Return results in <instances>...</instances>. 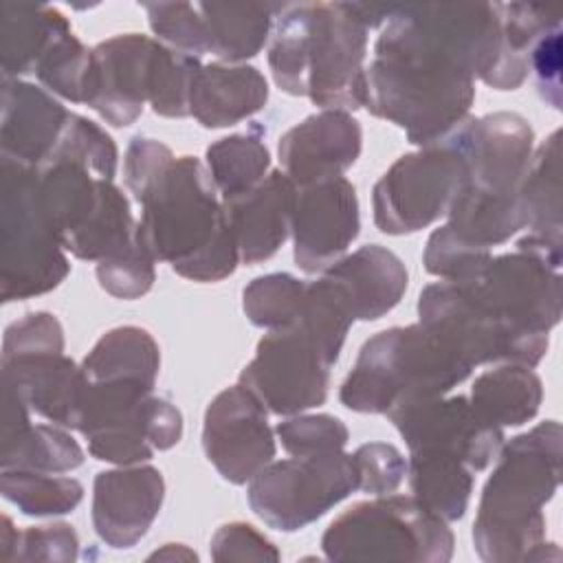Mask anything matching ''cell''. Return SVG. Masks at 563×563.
Listing matches in <instances>:
<instances>
[{"label":"cell","mask_w":563,"mask_h":563,"mask_svg":"<svg viewBox=\"0 0 563 563\" xmlns=\"http://www.w3.org/2000/svg\"><path fill=\"white\" fill-rule=\"evenodd\" d=\"M367 33L356 2L282 4L268 46L275 84L323 110L361 108Z\"/></svg>","instance_id":"6da1fadb"},{"label":"cell","mask_w":563,"mask_h":563,"mask_svg":"<svg viewBox=\"0 0 563 563\" xmlns=\"http://www.w3.org/2000/svg\"><path fill=\"white\" fill-rule=\"evenodd\" d=\"M136 202V240L154 262L194 282H220L240 264L222 198L198 158H172Z\"/></svg>","instance_id":"7a4b0ae2"},{"label":"cell","mask_w":563,"mask_h":563,"mask_svg":"<svg viewBox=\"0 0 563 563\" xmlns=\"http://www.w3.org/2000/svg\"><path fill=\"white\" fill-rule=\"evenodd\" d=\"M497 453L473 523L477 554L497 563L554 559L548 554L552 543L543 541V506L554 497L561 482V424L556 420L539 422L501 444Z\"/></svg>","instance_id":"3957f363"},{"label":"cell","mask_w":563,"mask_h":563,"mask_svg":"<svg viewBox=\"0 0 563 563\" xmlns=\"http://www.w3.org/2000/svg\"><path fill=\"white\" fill-rule=\"evenodd\" d=\"M473 365L429 328H389L365 341L339 400L361 413H389L407 402L444 396Z\"/></svg>","instance_id":"277c9868"},{"label":"cell","mask_w":563,"mask_h":563,"mask_svg":"<svg viewBox=\"0 0 563 563\" xmlns=\"http://www.w3.org/2000/svg\"><path fill=\"white\" fill-rule=\"evenodd\" d=\"M332 561H449L453 532L413 495H378L339 515L323 534Z\"/></svg>","instance_id":"5b68a950"},{"label":"cell","mask_w":563,"mask_h":563,"mask_svg":"<svg viewBox=\"0 0 563 563\" xmlns=\"http://www.w3.org/2000/svg\"><path fill=\"white\" fill-rule=\"evenodd\" d=\"M475 79L424 70L416 64L378 57L365 68L363 106L407 132L409 143L429 147L446 141L468 117Z\"/></svg>","instance_id":"8992f818"},{"label":"cell","mask_w":563,"mask_h":563,"mask_svg":"<svg viewBox=\"0 0 563 563\" xmlns=\"http://www.w3.org/2000/svg\"><path fill=\"white\" fill-rule=\"evenodd\" d=\"M68 271L40 196L37 169L2 158V299L48 292Z\"/></svg>","instance_id":"52a82bcc"},{"label":"cell","mask_w":563,"mask_h":563,"mask_svg":"<svg viewBox=\"0 0 563 563\" xmlns=\"http://www.w3.org/2000/svg\"><path fill=\"white\" fill-rule=\"evenodd\" d=\"M2 378L53 424L77 427L81 372L64 356V332L55 314L31 312L7 328Z\"/></svg>","instance_id":"ba28073f"},{"label":"cell","mask_w":563,"mask_h":563,"mask_svg":"<svg viewBox=\"0 0 563 563\" xmlns=\"http://www.w3.org/2000/svg\"><path fill=\"white\" fill-rule=\"evenodd\" d=\"M358 490L354 457L343 451L268 462L249 484L253 512L275 530L292 532L323 517Z\"/></svg>","instance_id":"9c48e42d"},{"label":"cell","mask_w":563,"mask_h":563,"mask_svg":"<svg viewBox=\"0 0 563 563\" xmlns=\"http://www.w3.org/2000/svg\"><path fill=\"white\" fill-rule=\"evenodd\" d=\"M451 282L479 310L517 334L550 336L561 319V275L528 251L490 257L473 275Z\"/></svg>","instance_id":"30bf717a"},{"label":"cell","mask_w":563,"mask_h":563,"mask_svg":"<svg viewBox=\"0 0 563 563\" xmlns=\"http://www.w3.org/2000/svg\"><path fill=\"white\" fill-rule=\"evenodd\" d=\"M466 180V163L451 143L400 156L374 185V222L383 233H416L446 216Z\"/></svg>","instance_id":"8fae6325"},{"label":"cell","mask_w":563,"mask_h":563,"mask_svg":"<svg viewBox=\"0 0 563 563\" xmlns=\"http://www.w3.org/2000/svg\"><path fill=\"white\" fill-rule=\"evenodd\" d=\"M418 317L420 325L451 343L473 367L482 363L534 367L550 345V336H526L504 328L451 279L435 282L420 292Z\"/></svg>","instance_id":"7c38bea8"},{"label":"cell","mask_w":563,"mask_h":563,"mask_svg":"<svg viewBox=\"0 0 563 563\" xmlns=\"http://www.w3.org/2000/svg\"><path fill=\"white\" fill-rule=\"evenodd\" d=\"M332 365L299 325H284L257 343L253 361L240 374V385L268 411L290 416L323 405Z\"/></svg>","instance_id":"4fadbf2b"},{"label":"cell","mask_w":563,"mask_h":563,"mask_svg":"<svg viewBox=\"0 0 563 563\" xmlns=\"http://www.w3.org/2000/svg\"><path fill=\"white\" fill-rule=\"evenodd\" d=\"M532 141L530 123L517 112H493L482 119L468 114L446 139L466 163L464 187L495 198L519 196Z\"/></svg>","instance_id":"5bb4252c"},{"label":"cell","mask_w":563,"mask_h":563,"mask_svg":"<svg viewBox=\"0 0 563 563\" xmlns=\"http://www.w3.org/2000/svg\"><path fill=\"white\" fill-rule=\"evenodd\" d=\"M409 451H444L473 473L484 471L504 444V431L484 422L466 396H429L387 413Z\"/></svg>","instance_id":"9a60e30c"},{"label":"cell","mask_w":563,"mask_h":563,"mask_svg":"<svg viewBox=\"0 0 563 563\" xmlns=\"http://www.w3.org/2000/svg\"><path fill=\"white\" fill-rule=\"evenodd\" d=\"M202 449L224 479H253L275 457L266 407L240 383L222 389L205 411Z\"/></svg>","instance_id":"2e32d148"},{"label":"cell","mask_w":563,"mask_h":563,"mask_svg":"<svg viewBox=\"0 0 563 563\" xmlns=\"http://www.w3.org/2000/svg\"><path fill=\"white\" fill-rule=\"evenodd\" d=\"M358 229V198L345 176L297 187L290 231L301 271H328L356 240Z\"/></svg>","instance_id":"e0dca14e"},{"label":"cell","mask_w":563,"mask_h":563,"mask_svg":"<svg viewBox=\"0 0 563 563\" xmlns=\"http://www.w3.org/2000/svg\"><path fill=\"white\" fill-rule=\"evenodd\" d=\"M158 40L139 33L114 35L90 51L84 103L114 128L130 125L150 101Z\"/></svg>","instance_id":"ac0fdd59"},{"label":"cell","mask_w":563,"mask_h":563,"mask_svg":"<svg viewBox=\"0 0 563 563\" xmlns=\"http://www.w3.org/2000/svg\"><path fill=\"white\" fill-rule=\"evenodd\" d=\"M363 132L345 110H323L292 125L279 139L282 172L297 185L343 176L361 154Z\"/></svg>","instance_id":"d6986e66"},{"label":"cell","mask_w":563,"mask_h":563,"mask_svg":"<svg viewBox=\"0 0 563 563\" xmlns=\"http://www.w3.org/2000/svg\"><path fill=\"white\" fill-rule=\"evenodd\" d=\"M165 482L154 466L103 471L92 486V523L110 548H132L156 519Z\"/></svg>","instance_id":"ffe728a7"},{"label":"cell","mask_w":563,"mask_h":563,"mask_svg":"<svg viewBox=\"0 0 563 563\" xmlns=\"http://www.w3.org/2000/svg\"><path fill=\"white\" fill-rule=\"evenodd\" d=\"M297 185L271 172L251 191L224 200V216L242 264H257L277 253L292 227Z\"/></svg>","instance_id":"44dd1931"},{"label":"cell","mask_w":563,"mask_h":563,"mask_svg":"<svg viewBox=\"0 0 563 563\" xmlns=\"http://www.w3.org/2000/svg\"><path fill=\"white\" fill-rule=\"evenodd\" d=\"M68 117L42 88L2 77V158L37 169L53 154Z\"/></svg>","instance_id":"7402d4cb"},{"label":"cell","mask_w":563,"mask_h":563,"mask_svg":"<svg viewBox=\"0 0 563 563\" xmlns=\"http://www.w3.org/2000/svg\"><path fill=\"white\" fill-rule=\"evenodd\" d=\"M341 292L352 319L374 321L387 314L407 290V271L396 253L365 244L325 271Z\"/></svg>","instance_id":"603a6c76"},{"label":"cell","mask_w":563,"mask_h":563,"mask_svg":"<svg viewBox=\"0 0 563 563\" xmlns=\"http://www.w3.org/2000/svg\"><path fill=\"white\" fill-rule=\"evenodd\" d=\"M29 405L4 380L2 468H29L42 473L73 471L84 462L81 446L53 424H31Z\"/></svg>","instance_id":"cb8c5ba5"},{"label":"cell","mask_w":563,"mask_h":563,"mask_svg":"<svg viewBox=\"0 0 563 563\" xmlns=\"http://www.w3.org/2000/svg\"><path fill=\"white\" fill-rule=\"evenodd\" d=\"M266 99L268 84L257 68L213 62L194 79L189 114L205 128H227L260 112Z\"/></svg>","instance_id":"d4e9b609"},{"label":"cell","mask_w":563,"mask_h":563,"mask_svg":"<svg viewBox=\"0 0 563 563\" xmlns=\"http://www.w3.org/2000/svg\"><path fill=\"white\" fill-rule=\"evenodd\" d=\"M499 7V44L497 55L484 84L497 90H515L530 73V51L539 37L561 26V18L534 2H497Z\"/></svg>","instance_id":"484cf974"},{"label":"cell","mask_w":563,"mask_h":563,"mask_svg":"<svg viewBox=\"0 0 563 563\" xmlns=\"http://www.w3.org/2000/svg\"><path fill=\"white\" fill-rule=\"evenodd\" d=\"M161 352L154 336L139 325H121L106 332L79 365L88 383L143 385L156 383Z\"/></svg>","instance_id":"4316f807"},{"label":"cell","mask_w":563,"mask_h":563,"mask_svg":"<svg viewBox=\"0 0 563 563\" xmlns=\"http://www.w3.org/2000/svg\"><path fill=\"white\" fill-rule=\"evenodd\" d=\"M198 11L205 24L207 53H213L220 62L235 64L262 51L282 4L198 2Z\"/></svg>","instance_id":"83f0119b"},{"label":"cell","mask_w":563,"mask_h":563,"mask_svg":"<svg viewBox=\"0 0 563 563\" xmlns=\"http://www.w3.org/2000/svg\"><path fill=\"white\" fill-rule=\"evenodd\" d=\"M543 398L541 378L532 367L499 365L479 374L471 387L475 413L493 427H519L532 420Z\"/></svg>","instance_id":"f1b7e54d"},{"label":"cell","mask_w":563,"mask_h":563,"mask_svg":"<svg viewBox=\"0 0 563 563\" xmlns=\"http://www.w3.org/2000/svg\"><path fill=\"white\" fill-rule=\"evenodd\" d=\"M519 198L528 235L561 246V130L532 152Z\"/></svg>","instance_id":"f546056e"},{"label":"cell","mask_w":563,"mask_h":563,"mask_svg":"<svg viewBox=\"0 0 563 563\" xmlns=\"http://www.w3.org/2000/svg\"><path fill=\"white\" fill-rule=\"evenodd\" d=\"M411 493L444 521L464 517L473 490V471L444 451H411L407 462Z\"/></svg>","instance_id":"4dcf8cb0"},{"label":"cell","mask_w":563,"mask_h":563,"mask_svg":"<svg viewBox=\"0 0 563 563\" xmlns=\"http://www.w3.org/2000/svg\"><path fill=\"white\" fill-rule=\"evenodd\" d=\"M66 15L48 4H2V75L33 73Z\"/></svg>","instance_id":"1f68e13d"},{"label":"cell","mask_w":563,"mask_h":563,"mask_svg":"<svg viewBox=\"0 0 563 563\" xmlns=\"http://www.w3.org/2000/svg\"><path fill=\"white\" fill-rule=\"evenodd\" d=\"M268 165L271 154L255 125L207 147V169L222 202L257 187L268 176Z\"/></svg>","instance_id":"d6a6232c"},{"label":"cell","mask_w":563,"mask_h":563,"mask_svg":"<svg viewBox=\"0 0 563 563\" xmlns=\"http://www.w3.org/2000/svg\"><path fill=\"white\" fill-rule=\"evenodd\" d=\"M2 495L24 515H64L84 497V486L75 477L46 475L29 468H2Z\"/></svg>","instance_id":"836d02e7"},{"label":"cell","mask_w":563,"mask_h":563,"mask_svg":"<svg viewBox=\"0 0 563 563\" xmlns=\"http://www.w3.org/2000/svg\"><path fill=\"white\" fill-rule=\"evenodd\" d=\"M90 51L73 33L68 20L57 29L35 64L37 79L55 95L84 103V86L90 68Z\"/></svg>","instance_id":"e575fe53"},{"label":"cell","mask_w":563,"mask_h":563,"mask_svg":"<svg viewBox=\"0 0 563 563\" xmlns=\"http://www.w3.org/2000/svg\"><path fill=\"white\" fill-rule=\"evenodd\" d=\"M200 66V57L187 55L158 42L150 81L152 110L161 117H189L191 88Z\"/></svg>","instance_id":"d590c367"},{"label":"cell","mask_w":563,"mask_h":563,"mask_svg":"<svg viewBox=\"0 0 563 563\" xmlns=\"http://www.w3.org/2000/svg\"><path fill=\"white\" fill-rule=\"evenodd\" d=\"M306 292V282L288 273H271L253 279L242 292V308L253 325L284 328L292 323Z\"/></svg>","instance_id":"8d00e7d4"},{"label":"cell","mask_w":563,"mask_h":563,"mask_svg":"<svg viewBox=\"0 0 563 563\" xmlns=\"http://www.w3.org/2000/svg\"><path fill=\"white\" fill-rule=\"evenodd\" d=\"M147 11L150 29L165 46L200 57L207 53V35L198 2H150Z\"/></svg>","instance_id":"74e56055"},{"label":"cell","mask_w":563,"mask_h":563,"mask_svg":"<svg viewBox=\"0 0 563 563\" xmlns=\"http://www.w3.org/2000/svg\"><path fill=\"white\" fill-rule=\"evenodd\" d=\"M275 433L282 440V446L295 457L343 451L350 438L347 427L328 413L288 418L277 424Z\"/></svg>","instance_id":"f35d334b"},{"label":"cell","mask_w":563,"mask_h":563,"mask_svg":"<svg viewBox=\"0 0 563 563\" xmlns=\"http://www.w3.org/2000/svg\"><path fill=\"white\" fill-rule=\"evenodd\" d=\"M97 279L112 297L136 299L152 288L154 260L136 240L125 251L101 260L97 264Z\"/></svg>","instance_id":"ab89813d"},{"label":"cell","mask_w":563,"mask_h":563,"mask_svg":"<svg viewBox=\"0 0 563 563\" xmlns=\"http://www.w3.org/2000/svg\"><path fill=\"white\" fill-rule=\"evenodd\" d=\"M490 251L457 238L446 224L435 229L424 249V268L442 279H464L490 260Z\"/></svg>","instance_id":"60d3db41"},{"label":"cell","mask_w":563,"mask_h":563,"mask_svg":"<svg viewBox=\"0 0 563 563\" xmlns=\"http://www.w3.org/2000/svg\"><path fill=\"white\" fill-rule=\"evenodd\" d=\"M352 457L358 471V490L369 495L394 493L407 475V460L387 442L363 444L352 453Z\"/></svg>","instance_id":"b9f144b4"},{"label":"cell","mask_w":563,"mask_h":563,"mask_svg":"<svg viewBox=\"0 0 563 563\" xmlns=\"http://www.w3.org/2000/svg\"><path fill=\"white\" fill-rule=\"evenodd\" d=\"M174 158L172 150L156 139L134 136L125 152L123 176L134 198L158 176V172Z\"/></svg>","instance_id":"7bdbcfd3"},{"label":"cell","mask_w":563,"mask_h":563,"mask_svg":"<svg viewBox=\"0 0 563 563\" xmlns=\"http://www.w3.org/2000/svg\"><path fill=\"white\" fill-rule=\"evenodd\" d=\"M530 73H534L541 99L561 110V26L548 31L532 46Z\"/></svg>","instance_id":"ee69618b"},{"label":"cell","mask_w":563,"mask_h":563,"mask_svg":"<svg viewBox=\"0 0 563 563\" xmlns=\"http://www.w3.org/2000/svg\"><path fill=\"white\" fill-rule=\"evenodd\" d=\"M211 556L216 561L229 559H279L277 550L253 526L235 521L222 526L211 539Z\"/></svg>","instance_id":"f6af8a7d"}]
</instances>
